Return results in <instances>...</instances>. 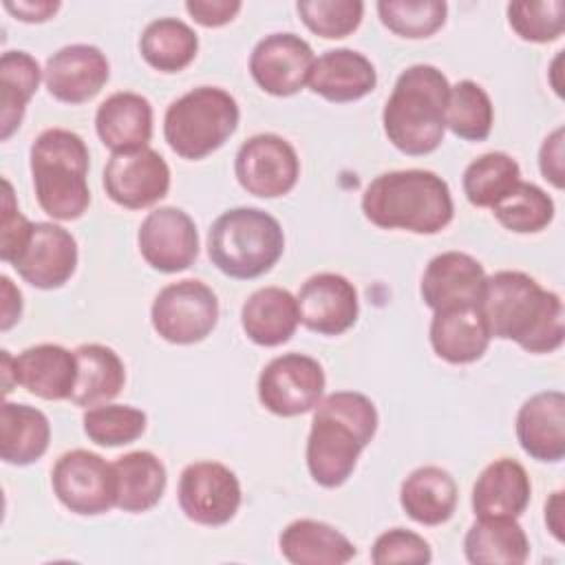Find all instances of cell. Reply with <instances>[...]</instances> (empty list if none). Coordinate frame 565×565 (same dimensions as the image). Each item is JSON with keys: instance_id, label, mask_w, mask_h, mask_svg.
<instances>
[{"instance_id": "6da1fadb", "label": "cell", "mask_w": 565, "mask_h": 565, "mask_svg": "<svg viewBox=\"0 0 565 565\" xmlns=\"http://www.w3.org/2000/svg\"><path fill=\"white\" fill-rule=\"evenodd\" d=\"M479 307L492 338L512 340L527 353H552L565 338L563 300L525 271L486 276Z\"/></svg>"}, {"instance_id": "7a4b0ae2", "label": "cell", "mask_w": 565, "mask_h": 565, "mask_svg": "<svg viewBox=\"0 0 565 565\" xmlns=\"http://www.w3.org/2000/svg\"><path fill=\"white\" fill-rule=\"evenodd\" d=\"M377 430L371 397L358 391H335L318 402L307 439V468L322 488L342 486L355 470L360 452Z\"/></svg>"}, {"instance_id": "3957f363", "label": "cell", "mask_w": 565, "mask_h": 565, "mask_svg": "<svg viewBox=\"0 0 565 565\" xmlns=\"http://www.w3.org/2000/svg\"><path fill=\"white\" fill-rule=\"evenodd\" d=\"M364 216L382 230L437 234L455 214L448 183L430 170H393L375 177L362 194Z\"/></svg>"}, {"instance_id": "277c9868", "label": "cell", "mask_w": 565, "mask_h": 565, "mask_svg": "<svg viewBox=\"0 0 565 565\" xmlns=\"http://www.w3.org/2000/svg\"><path fill=\"white\" fill-rule=\"evenodd\" d=\"M448 93L450 84L437 66L413 64L404 68L382 110L388 141L411 157L437 150L446 132Z\"/></svg>"}, {"instance_id": "5b68a950", "label": "cell", "mask_w": 565, "mask_h": 565, "mask_svg": "<svg viewBox=\"0 0 565 565\" xmlns=\"http://www.w3.org/2000/svg\"><path fill=\"white\" fill-rule=\"evenodd\" d=\"M31 177L40 207L57 221H75L90 205L88 148L66 128L42 130L31 143Z\"/></svg>"}, {"instance_id": "8992f818", "label": "cell", "mask_w": 565, "mask_h": 565, "mask_svg": "<svg viewBox=\"0 0 565 565\" xmlns=\"http://www.w3.org/2000/svg\"><path fill=\"white\" fill-rule=\"evenodd\" d=\"M285 249L280 223L258 207H232L207 232V256L218 271L236 280L267 274Z\"/></svg>"}, {"instance_id": "52a82bcc", "label": "cell", "mask_w": 565, "mask_h": 565, "mask_svg": "<svg viewBox=\"0 0 565 565\" xmlns=\"http://www.w3.org/2000/svg\"><path fill=\"white\" fill-rule=\"evenodd\" d=\"M236 99L218 86H196L174 99L163 117V137L172 152L196 161L218 150L236 130Z\"/></svg>"}, {"instance_id": "ba28073f", "label": "cell", "mask_w": 565, "mask_h": 565, "mask_svg": "<svg viewBox=\"0 0 565 565\" xmlns=\"http://www.w3.org/2000/svg\"><path fill=\"white\" fill-rule=\"evenodd\" d=\"M154 331L172 344L205 340L218 322V298L205 282L185 278L166 285L152 302Z\"/></svg>"}, {"instance_id": "9c48e42d", "label": "cell", "mask_w": 565, "mask_h": 565, "mask_svg": "<svg viewBox=\"0 0 565 565\" xmlns=\"http://www.w3.org/2000/svg\"><path fill=\"white\" fill-rule=\"evenodd\" d=\"M51 486L60 503L82 516L104 514L117 508V477L102 455L75 448L64 452L53 470Z\"/></svg>"}, {"instance_id": "30bf717a", "label": "cell", "mask_w": 565, "mask_h": 565, "mask_svg": "<svg viewBox=\"0 0 565 565\" xmlns=\"http://www.w3.org/2000/svg\"><path fill=\"white\" fill-rule=\"evenodd\" d=\"M324 371L302 353H282L258 375V399L278 417H296L318 406L324 393Z\"/></svg>"}, {"instance_id": "8fae6325", "label": "cell", "mask_w": 565, "mask_h": 565, "mask_svg": "<svg viewBox=\"0 0 565 565\" xmlns=\"http://www.w3.org/2000/svg\"><path fill=\"white\" fill-rule=\"evenodd\" d=\"M234 174L243 190L260 199L285 196L300 177V159L294 146L274 132H260L241 143Z\"/></svg>"}, {"instance_id": "7c38bea8", "label": "cell", "mask_w": 565, "mask_h": 565, "mask_svg": "<svg viewBox=\"0 0 565 565\" xmlns=\"http://www.w3.org/2000/svg\"><path fill=\"white\" fill-rule=\"evenodd\" d=\"M179 508L181 512L207 527L225 525L241 508V481L218 461H194L183 468L179 477Z\"/></svg>"}, {"instance_id": "4fadbf2b", "label": "cell", "mask_w": 565, "mask_h": 565, "mask_svg": "<svg viewBox=\"0 0 565 565\" xmlns=\"http://www.w3.org/2000/svg\"><path fill=\"white\" fill-rule=\"evenodd\" d=\"M9 265L35 289L62 287L77 267V243L57 223H31Z\"/></svg>"}, {"instance_id": "5bb4252c", "label": "cell", "mask_w": 565, "mask_h": 565, "mask_svg": "<svg viewBox=\"0 0 565 565\" xmlns=\"http://www.w3.org/2000/svg\"><path fill=\"white\" fill-rule=\"evenodd\" d=\"M108 199L126 210L150 207L170 190V168L152 148L115 152L104 168Z\"/></svg>"}, {"instance_id": "9a60e30c", "label": "cell", "mask_w": 565, "mask_h": 565, "mask_svg": "<svg viewBox=\"0 0 565 565\" xmlns=\"http://www.w3.org/2000/svg\"><path fill=\"white\" fill-rule=\"evenodd\" d=\"M137 245L143 260L163 274L188 269L199 256V234L192 216L181 207L163 205L141 221Z\"/></svg>"}, {"instance_id": "2e32d148", "label": "cell", "mask_w": 565, "mask_h": 565, "mask_svg": "<svg viewBox=\"0 0 565 565\" xmlns=\"http://www.w3.org/2000/svg\"><path fill=\"white\" fill-rule=\"evenodd\" d=\"M313 62V51L300 35L271 33L254 46L249 55V73L265 93L289 97L302 90Z\"/></svg>"}, {"instance_id": "e0dca14e", "label": "cell", "mask_w": 565, "mask_h": 565, "mask_svg": "<svg viewBox=\"0 0 565 565\" xmlns=\"http://www.w3.org/2000/svg\"><path fill=\"white\" fill-rule=\"evenodd\" d=\"M300 322L320 335H340L358 320V291L349 278L333 271L309 276L298 296Z\"/></svg>"}, {"instance_id": "ac0fdd59", "label": "cell", "mask_w": 565, "mask_h": 565, "mask_svg": "<svg viewBox=\"0 0 565 565\" xmlns=\"http://www.w3.org/2000/svg\"><path fill=\"white\" fill-rule=\"evenodd\" d=\"M110 64L93 44H68L55 51L44 66V84L51 97L64 104L93 99L108 82Z\"/></svg>"}, {"instance_id": "d6986e66", "label": "cell", "mask_w": 565, "mask_h": 565, "mask_svg": "<svg viewBox=\"0 0 565 565\" xmlns=\"http://www.w3.org/2000/svg\"><path fill=\"white\" fill-rule=\"evenodd\" d=\"M486 285V271L477 258L463 252H441L424 269L422 300L433 311L479 305Z\"/></svg>"}, {"instance_id": "ffe728a7", "label": "cell", "mask_w": 565, "mask_h": 565, "mask_svg": "<svg viewBox=\"0 0 565 565\" xmlns=\"http://www.w3.org/2000/svg\"><path fill=\"white\" fill-rule=\"evenodd\" d=\"M516 439L532 459L561 461L565 457V395L541 391L527 397L516 413Z\"/></svg>"}, {"instance_id": "44dd1931", "label": "cell", "mask_w": 565, "mask_h": 565, "mask_svg": "<svg viewBox=\"0 0 565 565\" xmlns=\"http://www.w3.org/2000/svg\"><path fill=\"white\" fill-rule=\"evenodd\" d=\"M490 329L479 305L448 307L433 313L430 347L450 364L477 362L490 347Z\"/></svg>"}, {"instance_id": "7402d4cb", "label": "cell", "mask_w": 565, "mask_h": 565, "mask_svg": "<svg viewBox=\"0 0 565 565\" xmlns=\"http://www.w3.org/2000/svg\"><path fill=\"white\" fill-rule=\"evenodd\" d=\"M307 84L327 102L347 104L369 95L377 84V73L360 51L331 49L313 62Z\"/></svg>"}, {"instance_id": "603a6c76", "label": "cell", "mask_w": 565, "mask_h": 565, "mask_svg": "<svg viewBox=\"0 0 565 565\" xmlns=\"http://www.w3.org/2000/svg\"><path fill=\"white\" fill-rule=\"evenodd\" d=\"M15 384L31 395L57 402L68 399L77 380L75 351L60 344H35L13 358Z\"/></svg>"}, {"instance_id": "cb8c5ba5", "label": "cell", "mask_w": 565, "mask_h": 565, "mask_svg": "<svg viewBox=\"0 0 565 565\" xmlns=\"http://www.w3.org/2000/svg\"><path fill=\"white\" fill-rule=\"evenodd\" d=\"M95 130L113 154L148 148L152 137V106L139 93H113L95 113Z\"/></svg>"}, {"instance_id": "d4e9b609", "label": "cell", "mask_w": 565, "mask_h": 565, "mask_svg": "<svg viewBox=\"0 0 565 565\" xmlns=\"http://www.w3.org/2000/svg\"><path fill=\"white\" fill-rule=\"evenodd\" d=\"M532 497V483L525 468L501 457L488 463L472 486V512L477 519L510 516L516 519L525 512Z\"/></svg>"}, {"instance_id": "484cf974", "label": "cell", "mask_w": 565, "mask_h": 565, "mask_svg": "<svg viewBox=\"0 0 565 565\" xmlns=\"http://www.w3.org/2000/svg\"><path fill=\"white\" fill-rule=\"evenodd\" d=\"M300 322L298 302L282 287H260L243 302L241 324L245 335L260 347L285 344Z\"/></svg>"}, {"instance_id": "4316f807", "label": "cell", "mask_w": 565, "mask_h": 565, "mask_svg": "<svg viewBox=\"0 0 565 565\" xmlns=\"http://www.w3.org/2000/svg\"><path fill=\"white\" fill-rule=\"evenodd\" d=\"M282 556L294 565H342L358 550L333 525L316 519L291 521L278 539Z\"/></svg>"}, {"instance_id": "83f0119b", "label": "cell", "mask_w": 565, "mask_h": 565, "mask_svg": "<svg viewBox=\"0 0 565 565\" xmlns=\"http://www.w3.org/2000/svg\"><path fill=\"white\" fill-rule=\"evenodd\" d=\"M399 503L415 523L441 525L455 514L457 483L439 466H419L402 481Z\"/></svg>"}, {"instance_id": "f1b7e54d", "label": "cell", "mask_w": 565, "mask_h": 565, "mask_svg": "<svg viewBox=\"0 0 565 565\" xmlns=\"http://www.w3.org/2000/svg\"><path fill=\"white\" fill-rule=\"evenodd\" d=\"M463 554L475 565H521L530 556V541L516 519L488 516L468 527Z\"/></svg>"}, {"instance_id": "f546056e", "label": "cell", "mask_w": 565, "mask_h": 565, "mask_svg": "<svg viewBox=\"0 0 565 565\" xmlns=\"http://www.w3.org/2000/svg\"><path fill=\"white\" fill-rule=\"evenodd\" d=\"M77 380L71 393L75 406L93 408L108 404L119 395L126 382V369L121 358L106 344H79L75 349Z\"/></svg>"}, {"instance_id": "4dcf8cb0", "label": "cell", "mask_w": 565, "mask_h": 565, "mask_svg": "<svg viewBox=\"0 0 565 565\" xmlns=\"http://www.w3.org/2000/svg\"><path fill=\"white\" fill-rule=\"evenodd\" d=\"M51 441L46 415L29 404L4 402L0 408V457L11 466L38 461Z\"/></svg>"}, {"instance_id": "1f68e13d", "label": "cell", "mask_w": 565, "mask_h": 565, "mask_svg": "<svg viewBox=\"0 0 565 565\" xmlns=\"http://www.w3.org/2000/svg\"><path fill=\"white\" fill-rule=\"evenodd\" d=\"M117 477V508L130 514L148 512L163 497L166 466L150 450H132L113 461Z\"/></svg>"}, {"instance_id": "d6a6232c", "label": "cell", "mask_w": 565, "mask_h": 565, "mask_svg": "<svg viewBox=\"0 0 565 565\" xmlns=\"http://www.w3.org/2000/svg\"><path fill=\"white\" fill-rule=\"evenodd\" d=\"M40 64L26 51H4L0 57V137L7 141L22 124L24 110L40 84Z\"/></svg>"}, {"instance_id": "836d02e7", "label": "cell", "mask_w": 565, "mask_h": 565, "mask_svg": "<svg viewBox=\"0 0 565 565\" xmlns=\"http://www.w3.org/2000/svg\"><path fill=\"white\" fill-rule=\"evenodd\" d=\"M139 51L152 68L161 73H179L196 57L199 38L183 20L159 18L143 29Z\"/></svg>"}, {"instance_id": "e575fe53", "label": "cell", "mask_w": 565, "mask_h": 565, "mask_svg": "<svg viewBox=\"0 0 565 565\" xmlns=\"http://www.w3.org/2000/svg\"><path fill=\"white\" fill-rule=\"evenodd\" d=\"M521 181L519 163L505 152H486L463 170V194L477 207L497 205Z\"/></svg>"}, {"instance_id": "d590c367", "label": "cell", "mask_w": 565, "mask_h": 565, "mask_svg": "<svg viewBox=\"0 0 565 565\" xmlns=\"http://www.w3.org/2000/svg\"><path fill=\"white\" fill-rule=\"evenodd\" d=\"M494 121V108L483 86L461 79L450 86L446 106V128L466 141H483Z\"/></svg>"}, {"instance_id": "8d00e7d4", "label": "cell", "mask_w": 565, "mask_h": 565, "mask_svg": "<svg viewBox=\"0 0 565 565\" xmlns=\"http://www.w3.org/2000/svg\"><path fill=\"white\" fill-rule=\"evenodd\" d=\"M492 214L510 232L536 234L552 223L554 201L539 185L519 181L497 205H492Z\"/></svg>"}, {"instance_id": "74e56055", "label": "cell", "mask_w": 565, "mask_h": 565, "mask_svg": "<svg viewBox=\"0 0 565 565\" xmlns=\"http://www.w3.org/2000/svg\"><path fill=\"white\" fill-rule=\"evenodd\" d=\"M86 437L106 448L126 446L139 439L146 430V413L128 404H99L84 413Z\"/></svg>"}, {"instance_id": "f35d334b", "label": "cell", "mask_w": 565, "mask_h": 565, "mask_svg": "<svg viewBox=\"0 0 565 565\" xmlns=\"http://www.w3.org/2000/svg\"><path fill=\"white\" fill-rule=\"evenodd\" d=\"M444 0H382L377 13L382 24L399 38L422 40L437 33L446 22Z\"/></svg>"}, {"instance_id": "ab89813d", "label": "cell", "mask_w": 565, "mask_h": 565, "mask_svg": "<svg viewBox=\"0 0 565 565\" xmlns=\"http://www.w3.org/2000/svg\"><path fill=\"white\" fill-rule=\"evenodd\" d=\"M296 11L305 26L327 40L351 35L364 15L360 0H300Z\"/></svg>"}, {"instance_id": "60d3db41", "label": "cell", "mask_w": 565, "mask_h": 565, "mask_svg": "<svg viewBox=\"0 0 565 565\" xmlns=\"http://www.w3.org/2000/svg\"><path fill=\"white\" fill-rule=\"evenodd\" d=\"M508 22L512 31L534 44H547L563 35L565 29V2L543 0V2H510Z\"/></svg>"}, {"instance_id": "b9f144b4", "label": "cell", "mask_w": 565, "mask_h": 565, "mask_svg": "<svg viewBox=\"0 0 565 565\" xmlns=\"http://www.w3.org/2000/svg\"><path fill=\"white\" fill-rule=\"evenodd\" d=\"M371 561L375 565H393V563H430L433 552L424 536L417 532L393 527L382 532L373 547H371Z\"/></svg>"}, {"instance_id": "7bdbcfd3", "label": "cell", "mask_w": 565, "mask_h": 565, "mask_svg": "<svg viewBox=\"0 0 565 565\" xmlns=\"http://www.w3.org/2000/svg\"><path fill=\"white\" fill-rule=\"evenodd\" d=\"M2 188L4 192H2V221H0V258L9 263L11 256L18 252V247L22 245L26 232L31 230V221L20 214L9 179H2Z\"/></svg>"}, {"instance_id": "ee69618b", "label": "cell", "mask_w": 565, "mask_h": 565, "mask_svg": "<svg viewBox=\"0 0 565 565\" xmlns=\"http://www.w3.org/2000/svg\"><path fill=\"white\" fill-rule=\"evenodd\" d=\"M185 11L201 26L214 29L232 22L241 11V2L238 0H188Z\"/></svg>"}, {"instance_id": "f6af8a7d", "label": "cell", "mask_w": 565, "mask_h": 565, "mask_svg": "<svg viewBox=\"0 0 565 565\" xmlns=\"http://www.w3.org/2000/svg\"><path fill=\"white\" fill-rule=\"evenodd\" d=\"M539 168L545 181H550L556 190L565 185V172H563V128L558 126L552 130L539 150Z\"/></svg>"}, {"instance_id": "bcb514c9", "label": "cell", "mask_w": 565, "mask_h": 565, "mask_svg": "<svg viewBox=\"0 0 565 565\" xmlns=\"http://www.w3.org/2000/svg\"><path fill=\"white\" fill-rule=\"evenodd\" d=\"M4 9L22 22H46L60 9L57 0H4Z\"/></svg>"}, {"instance_id": "7dc6e473", "label": "cell", "mask_w": 565, "mask_h": 565, "mask_svg": "<svg viewBox=\"0 0 565 565\" xmlns=\"http://www.w3.org/2000/svg\"><path fill=\"white\" fill-rule=\"evenodd\" d=\"M0 287H2V320L0 329L9 331L22 313V294L20 289L13 287V282L7 276H0Z\"/></svg>"}, {"instance_id": "c3c4849f", "label": "cell", "mask_w": 565, "mask_h": 565, "mask_svg": "<svg viewBox=\"0 0 565 565\" xmlns=\"http://www.w3.org/2000/svg\"><path fill=\"white\" fill-rule=\"evenodd\" d=\"M545 523L552 536L563 543V490L552 492V497L545 501Z\"/></svg>"}, {"instance_id": "681fc988", "label": "cell", "mask_w": 565, "mask_h": 565, "mask_svg": "<svg viewBox=\"0 0 565 565\" xmlns=\"http://www.w3.org/2000/svg\"><path fill=\"white\" fill-rule=\"evenodd\" d=\"M0 360H2V391L4 395L11 391V377L15 382V373H13V358L9 355V351H0Z\"/></svg>"}]
</instances>
